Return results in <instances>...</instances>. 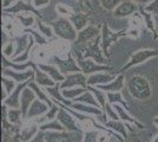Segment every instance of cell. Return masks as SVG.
Returning <instances> with one entry per match:
<instances>
[{
  "label": "cell",
  "instance_id": "obj_1",
  "mask_svg": "<svg viewBox=\"0 0 158 142\" xmlns=\"http://www.w3.org/2000/svg\"><path fill=\"white\" fill-rule=\"evenodd\" d=\"M127 89L130 94L139 101H145L150 98L152 95L151 87L149 81L139 75H135L127 82Z\"/></svg>",
  "mask_w": 158,
  "mask_h": 142
},
{
  "label": "cell",
  "instance_id": "obj_2",
  "mask_svg": "<svg viewBox=\"0 0 158 142\" xmlns=\"http://www.w3.org/2000/svg\"><path fill=\"white\" fill-rule=\"evenodd\" d=\"M81 50V54H77V58L85 59V58H91L98 64H105L106 65V58L104 57V51L102 49V34L97 37L96 39L86 43L85 46Z\"/></svg>",
  "mask_w": 158,
  "mask_h": 142
},
{
  "label": "cell",
  "instance_id": "obj_3",
  "mask_svg": "<svg viewBox=\"0 0 158 142\" xmlns=\"http://www.w3.org/2000/svg\"><path fill=\"white\" fill-rule=\"evenodd\" d=\"M52 26L54 34L58 36L59 38H63L69 41H76L78 37V31L74 28L73 24L70 21V19L66 18H59L57 20L52 21L50 24Z\"/></svg>",
  "mask_w": 158,
  "mask_h": 142
},
{
  "label": "cell",
  "instance_id": "obj_4",
  "mask_svg": "<svg viewBox=\"0 0 158 142\" xmlns=\"http://www.w3.org/2000/svg\"><path fill=\"white\" fill-rule=\"evenodd\" d=\"M127 36H136L137 37V31H131V32H126L125 30L120 31V32H112L109 28V26L104 24L102 27V49L104 51V54L106 57H109V47L111 46L113 43L118 41L122 37H127Z\"/></svg>",
  "mask_w": 158,
  "mask_h": 142
},
{
  "label": "cell",
  "instance_id": "obj_5",
  "mask_svg": "<svg viewBox=\"0 0 158 142\" xmlns=\"http://www.w3.org/2000/svg\"><path fill=\"white\" fill-rule=\"evenodd\" d=\"M46 142H83L81 131H45Z\"/></svg>",
  "mask_w": 158,
  "mask_h": 142
},
{
  "label": "cell",
  "instance_id": "obj_6",
  "mask_svg": "<svg viewBox=\"0 0 158 142\" xmlns=\"http://www.w3.org/2000/svg\"><path fill=\"white\" fill-rule=\"evenodd\" d=\"M158 56V50H151V49H145V50H139L137 52L131 56L130 61L126 63L123 68L119 70V74H123L124 71L129 70V69L133 68L136 65H139L144 62L149 61L150 58H153V57H157Z\"/></svg>",
  "mask_w": 158,
  "mask_h": 142
},
{
  "label": "cell",
  "instance_id": "obj_7",
  "mask_svg": "<svg viewBox=\"0 0 158 142\" xmlns=\"http://www.w3.org/2000/svg\"><path fill=\"white\" fill-rule=\"evenodd\" d=\"M77 63H78L80 71L87 77L90 75L97 74V72H103V71H110L111 68L107 67L105 64H98L96 62L91 59V58H85V59H80L77 58Z\"/></svg>",
  "mask_w": 158,
  "mask_h": 142
},
{
  "label": "cell",
  "instance_id": "obj_8",
  "mask_svg": "<svg viewBox=\"0 0 158 142\" xmlns=\"http://www.w3.org/2000/svg\"><path fill=\"white\" fill-rule=\"evenodd\" d=\"M53 62L61 71V74L65 75V76L70 74H74V72H81L78 63H77V59H74L71 54H67L66 59H61L59 57H53Z\"/></svg>",
  "mask_w": 158,
  "mask_h": 142
},
{
  "label": "cell",
  "instance_id": "obj_9",
  "mask_svg": "<svg viewBox=\"0 0 158 142\" xmlns=\"http://www.w3.org/2000/svg\"><path fill=\"white\" fill-rule=\"evenodd\" d=\"M81 87L87 88V76L83 72H74L65 77V80L60 83V89H72Z\"/></svg>",
  "mask_w": 158,
  "mask_h": 142
},
{
  "label": "cell",
  "instance_id": "obj_10",
  "mask_svg": "<svg viewBox=\"0 0 158 142\" xmlns=\"http://www.w3.org/2000/svg\"><path fill=\"white\" fill-rule=\"evenodd\" d=\"M28 83H30V81L18 83L15 89L12 91V94L10 95L5 101L2 102V104L7 105L10 109H20V98H21V94H23L24 89L26 88V87H28Z\"/></svg>",
  "mask_w": 158,
  "mask_h": 142
},
{
  "label": "cell",
  "instance_id": "obj_11",
  "mask_svg": "<svg viewBox=\"0 0 158 142\" xmlns=\"http://www.w3.org/2000/svg\"><path fill=\"white\" fill-rule=\"evenodd\" d=\"M2 11H4V13H14V14H18L21 11L23 12H31V13L35 14L37 17L41 18V14H40V12H38L35 10L34 5H31L30 1L26 2L24 0H18L14 5H12L11 7H7V8H4Z\"/></svg>",
  "mask_w": 158,
  "mask_h": 142
},
{
  "label": "cell",
  "instance_id": "obj_12",
  "mask_svg": "<svg viewBox=\"0 0 158 142\" xmlns=\"http://www.w3.org/2000/svg\"><path fill=\"white\" fill-rule=\"evenodd\" d=\"M73 117H74V116H73L70 111H67L65 108L60 107L57 118H58L60 123L64 126V128H65L66 130H69V131H81V130L79 129V126L76 123Z\"/></svg>",
  "mask_w": 158,
  "mask_h": 142
},
{
  "label": "cell",
  "instance_id": "obj_13",
  "mask_svg": "<svg viewBox=\"0 0 158 142\" xmlns=\"http://www.w3.org/2000/svg\"><path fill=\"white\" fill-rule=\"evenodd\" d=\"M2 76L10 77L17 83H23V82L31 81L32 78H34V70L32 68V70L30 69V70H26V71H15L13 69L5 68L2 70Z\"/></svg>",
  "mask_w": 158,
  "mask_h": 142
},
{
  "label": "cell",
  "instance_id": "obj_14",
  "mask_svg": "<svg viewBox=\"0 0 158 142\" xmlns=\"http://www.w3.org/2000/svg\"><path fill=\"white\" fill-rule=\"evenodd\" d=\"M102 33V31H99L98 27L93 26V25H90V26H86L84 30L79 31L78 32V37H77V41L76 43L78 45H83V44H86L89 41L96 39L97 37H99Z\"/></svg>",
  "mask_w": 158,
  "mask_h": 142
},
{
  "label": "cell",
  "instance_id": "obj_15",
  "mask_svg": "<svg viewBox=\"0 0 158 142\" xmlns=\"http://www.w3.org/2000/svg\"><path fill=\"white\" fill-rule=\"evenodd\" d=\"M137 10H138V7L135 1L125 0V1H122L117 6V8L113 11V15L117 18H125V17H129L132 13H135Z\"/></svg>",
  "mask_w": 158,
  "mask_h": 142
},
{
  "label": "cell",
  "instance_id": "obj_16",
  "mask_svg": "<svg viewBox=\"0 0 158 142\" xmlns=\"http://www.w3.org/2000/svg\"><path fill=\"white\" fill-rule=\"evenodd\" d=\"M34 100H37V95L34 94V91H33L32 89L26 87V88L24 89V91L21 94V98H20V110L23 113L24 118H26L27 111H28L30 107L32 105Z\"/></svg>",
  "mask_w": 158,
  "mask_h": 142
},
{
  "label": "cell",
  "instance_id": "obj_17",
  "mask_svg": "<svg viewBox=\"0 0 158 142\" xmlns=\"http://www.w3.org/2000/svg\"><path fill=\"white\" fill-rule=\"evenodd\" d=\"M116 78L114 75L107 74V72H97V74L90 75L87 77V85L89 87H98L103 84H107Z\"/></svg>",
  "mask_w": 158,
  "mask_h": 142
},
{
  "label": "cell",
  "instance_id": "obj_18",
  "mask_svg": "<svg viewBox=\"0 0 158 142\" xmlns=\"http://www.w3.org/2000/svg\"><path fill=\"white\" fill-rule=\"evenodd\" d=\"M124 75L123 74H119L114 80L107 84H103V85H98L97 88L100 89V90H104L106 93H119L122 89L124 88L125 83H124Z\"/></svg>",
  "mask_w": 158,
  "mask_h": 142
},
{
  "label": "cell",
  "instance_id": "obj_19",
  "mask_svg": "<svg viewBox=\"0 0 158 142\" xmlns=\"http://www.w3.org/2000/svg\"><path fill=\"white\" fill-rule=\"evenodd\" d=\"M48 104H46L45 102H43L41 100H34V102L32 103V105L30 107L28 111H27L26 118H32V117H35V116H40L46 114L48 111Z\"/></svg>",
  "mask_w": 158,
  "mask_h": 142
},
{
  "label": "cell",
  "instance_id": "obj_20",
  "mask_svg": "<svg viewBox=\"0 0 158 142\" xmlns=\"http://www.w3.org/2000/svg\"><path fill=\"white\" fill-rule=\"evenodd\" d=\"M33 70H34V81L39 84L40 87H44V88H48V87H54L57 83L53 81L52 78L44 71H41L38 65L34 64L33 67Z\"/></svg>",
  "mask_w": 158,
  "mask_h": 142
},
{
  "label": "cell",
  "instance_id": "obj_21",
  "mask_svg": "<svg viewBox=\"0 0 158 142\" xmlns=\"http://www.w3.org/2000/svg\"><path fill=\"white\" fill-rule=\"evenodd\" d=\"M45 91L52 97L53 100H56L57 104L63 103V104L66 105V107H71V104L73 103V102H71V101H67L65 97L63 96V94H61V89H60V83H57L54 87L45 88Z\"/></svg>",
  "mask_w": 158,
  "mask_h": 142
},
{
  "label": "cell",
  "instance_id": "obj_22",
  "mask_svg": "<svg viewBox=\"0 0 158 142\" xmlns=\"http://www.w3.org/2000/svg\"><path fill=\"white\" fill-rule=\"evenodd\" d=\"M38 68H39L41 71L46 72L56 83H61V82L65 80V77H66L65 75L61 74V71H60L58 68H56L54 65H50V64H38Z\"/></svg>",
  "mask_w": 158,
  "mask_h": 142
},
{
  "label": "cell",
  "instance_id": "obj_23",
  "mask_svg": "<svg viewBox=\"0 0 158 142\" xmlns=\"http://www.w3.org/2000/svg\"><path fill=\"white\" fill-rule=\"evenodd\" d=\"M71 108L76 111L83 113V114H91V115L100 116L103 114V109L90 104H84V103H78V102H73L71 104Z\"/></svg>",
  "mask_w": 158,
  "mask_h": 142
},
{
  "label": "cell",
  "instance_id": "obj_24",
  "mask_svg": "<svg viewBox=\"0 0 158 142\" xmlns=\"http://www.w3.org/2000/svg\"><path fill=\"white\" fill-rule=\"evenodd\" d=\"M28 88H31L34 91V94L37 95V98L38 100H41L43 102H45L46 104H48V107L51 108L53 105V102H52V100L47 96V93H45L43 89H41V87H40L39 84L37 83V82L34 81V78H32L31 81H30V83H28Z\"/></svg>",
  "mask_w": 158,
  "mask_h": 142
},
{
  "label": "cell",
  "instance_id": "obj_25",
  "mask_svg": "<svg viewBox=\"0 0 158 142\" xmlns=\"http://www.w3.org/2000/svg\"><path fill=\"white\" fill-rule=\"evenodd\" d=\"M2 67L5 68L13 69L15 71H26L28 68H33L34 63L33 62H27V63H17V62H10L7 59V57L2 56Z\"/></svg>",
  "mask_w": 158,
  "mask_h": 142
},
{
  "label": "cell",
  "instance_id": "obj_26",
  "mask_svg": "<svg viewBox=\"0 0 158 142\" xmlns=\"http://www.w3.org/2000/svg\"><path fill=\"white\" fill-rule=\"evenodd\" d=\"M113 109L117 111V114H118L119 118L122 120V121L124 122H129V123H132V124H135V126H137L139 129H143L144 128V126L142 124V123H139L136 118H133L132 116H130L127 113H126V110H124L123 108V105L122 104H113Z\"/></svg>",
  "mask_w": 158,
  "mask_h": 142
},
{
  "label": "cell",
  "instance_id": "obj_27",
  "mask_svg": "<svg viewBox=\"0 0 158 142\" xmlns=\"http://www.w3.org/2000/svg\"><path fill=\"white\" fill-rule=\"evenodd\" d=\"M70 21L73 24L74 28L77 31H81L87 26V23H89V17L85 13H73L70 18Z\"/></svg>",
  "mask_w": 158,
  "mask_h": 142
},
{
  "label": "cell",
  "instance_id": "obj_28",
  "mask_svg": "<svg viewBox=\"0 0 158 142\" xmlns=\"http://www.w3.org/2000/svg\"><path fill=\"white\" fill-rule=\"evenodd\" d=\"M39 127H37L35 124H32V126H27V127H24V128L20 129L19 135H20V140L23 142H28L30 140H32L34 136L39 133Z\"/></svg>",
  "mask_w": 158,
  "mask_h": 142
},
{
  "label": "cell",
  "instance_id": "obj_29",
  "mask_svg": "<svg viewBox=\"0 0 158 142\" xmlns=\"http://www.w3.org/2000/svg\"><path fill=\"white\" fill-rule=\"evenodd\" d=\"M27 39H28V34L27 33L23 34V36H19V37L15 38L17 47H15V52H14L13 58L18 57V56H20V54H24V52L26 51V49L28 47V44H30V41H27Z\"/></svg>",
  "mask_w": 158,
  "mask_h": 142
},
{
  "label": "cell",
  "instance_id": "obj_30",
  "mask_svg": "<svg viewBox=\"0 0 158 142\" xmlns=\"http://www.w3.org/2000/svg\"><path fill=\"white\" fill-rule=\"evenodd\" d=\"M39 129L41 131H64V130H66L58 118L52 120V121H47L46 123L40 124Z\"/></svg>",
  "mask_w": 158,
  "mask_h": 142
},
{
  "label": "cell",
  "instance_id": "obj_31",
  "mask_svg": "<svg viewBox=\"0 0 158 142\" xmlns=\"http://www.w3.org/2000/svg\"><path fill=\"white\" fill-rule=\"evenodd\" d=\"M73 102L84 103V104H90V105H94V107H99V108H100L98 101L96 100L94 95H93L90 90H87V91H85L84 94H81L80 96H78V97H77Z\"/></svg>",
  "mask_w": 158,
  "mask_h": 142
},
{
  "label": "cell",
  "instance_id": "obj_32",
  "mask_svg": "<svg viewBox=\"0 0 158 142\" xmlns=\"http://www.w3.org/2000/svg\"><path fill=\"white\" fill-rule=\"evenodd\" d=\"M85 91H87V88H81V87H77V88L72 89H61V94L65 97L66 100H71L74 101L78 96H80L81 94H84Z\"/></svg>",
  "mask_w": 158,
  "mask_h": 142
},
{
  "label": "cell",
  "instance_id": "obj_33",
  "mask_svg": "<svg viewBox=\"0 0 158 142\" xmlns=\"http://www.w3.org/2000/svg\"><path fill=\"white\" fill-rule=\"evenodd\" d=\"M105 124H106V127H109V128H111L112 130H116L117 133H119L123 137H125V139L127 137V130H126L125 126H124L122 122L116 121V120H111V121L106 122Z\"/></svg>",
  "mask_w": 158,
  "mask_h": 142
},
{
  "label": "cell",
  "instance_id": "obj_34",
  "mask_svg": "<svg viewBox=\"0 0 158 142\" xmlns=\"http://www.w3.org/2000/svg\"><path fill=\"white\" fill-rule=\"evenodd\" d=\"M8 121L14 126H19L21 123V120L24 118L23 113L20 109H8V116H7Z\"/></svg>",
  "mask_w": 158,
  "mask_h": 142
},
{
  "label": "cell",
  "instance_id": "obj_35",
  "mask_svg": "<svg viewBox=\"0 0 158 142\" xmlns=\"http://www.w3.org/2000/svg\"><path fill=\"white\" fill-rule=\"evenodd\" d=\"M87 90H90V91L94 95V97H96V100L98 101L100 108L104 110L106 105V95L104 94L100 89L98 90V89H94V88H92V87H89V85H87Z\"/></svg>",
  "mask_w": 158,
  "mask_h": 142
},
{
  "label": "cell",
  "instance_id": "obj_36",
  "mask_svg": "<svg viewBox=\"0 0 158 142\" xmlns=\"http://www.w3.org/2000/svg\"><path fill=\"white\" fill-rule=\"evenodd\" d=\"M106 97H107V101L110 104H122L123 107L126 108V102L123 100V96L119 93H106Z\"/></svg>",
  "mask_w": 158,
  "mask_h": 142
},
{
  "label": "cell",
  "instance_id": "obj_37",
  "mask_svg": "<svg viewBox=\"0 0 158 142\" xmlns=\"http://www.w3.org/2000/svg\"><path fill=\"white\" fill-rule=\"evenodd\" d=\"M1 83H2V87L6 89L7 94H8V96L12 94V91H13L14 89H15V87H17V82L13 81L12 78H10V77H6V76H2L1 77Z\"/></svg>",
  "mask_w": 158,
  "mask_h": 142
},
{
  "label": "cell",
  "instance_id": "obj_38",
  "mask_svg": "<svg viewBox=\"0 0 158 142\" xmlns=\"http://www.w3.org/2000/svg\"><path fill=\"white\" fill-rule=\"evenodd\" d=\"M38 27H39L40 30V33H43L44 37H46V38H52L53 36H54V31H53V28L51 25H45L44 23H41V21H38Z\"/></svg>",
  "mask_w": 158,
  "mask_h": 142
},
{
  "label": "cell",
  "instance_id": "obj_39",
  "mask_svg": "<svg viewBox=\"0 0 158 142\" xmlns=\"http://www.w3.org/2000/svg\"><path fill=\"white\" fill-rule=\"evenodd\" d=\"M33 44H34V39L31 37L30 44H28V47L26 49V51H25L23 54H20V56H18V57L13 58V62H17V63H24V62L28 61V54H30V51H31V49H32Z\"/></svg>",
  "mask_w": 158,
  "mask_h": 142
},
{
  "label": "cell",
  "instance_id": "obj_40",
  "mask_svg": "<svg viewBox=\"0 0 158 142\" xmlns=\"http://www.w3.org/2000/svg\"><path fill=\"white\" fill-rule=\"evenodd\" d=\"M59 109H60V107L53 104L52 107L48 109V111L45 114V117H44L43 120H44V121H52V120H56L57 116H58V113H59Z\"/></svg>",
  "mask_w": 158,
  "mask_h": 142
},
{
  "label": "cell",
  "instance_id": "obj_41",
  "mask_svg": "<svg viewBox=\"0 0 158 142\" xmlns=\"http://www.w3.org/2000/svg\"><path fill=\"white\" fill-rule=\"evenodd\" d=\"M123 0H100L102 6L107 11H114Z\"/></svg>",
  "mask_w": 158,
  "mask_h": 142
},
{
  "label": "cell",
  "instance_id": "obj_42",
  "mask_svg": "<svg viewBox=\"0 0 158 142\" xmlns=\"http://www.w3.org/2000/svg\"><path fill=\"white\" fill-rule=\"evenodd\" d=\"M24 32H25V33L31 34V37H33V39L35 41V43L41 44V45H45V44H47L46 39H45V38H44L41 34L38 33V32H35V31H33V30H31V28H24Z\"/></svg>",
  "mask_w": 158,
  "mask_h": 142
},
{
  "label": "cell",
  "instance_id": "obj_43",
  "mask_svg": "<svg viewBox=\"0 0 158 142\" xmlns=\"http://www.w3.org/2000/svg\"><path fill=\"white\" fill-rule=\"evenodd\" d=\"M17 18L20 20V23L24 25L25 28H28V27H31L33 25V23H34V17L33 15H19V14H17Z\"/></svg>",
  "mask_w": 158,
  "mask_h": 142
},
{
  "label": "cell",
  "instance_id": "obj_44",
  "mask_svg": "<svg viewBox=\"0 0 158 142\" xmlns=\"http://www.w3.org/2000/svg\"><path fill=\"white\" fill-rule=\"evenodd\" d=\"M104 113H105L106 116H107L109 118H111V120H116V121L119 120V116H118V114H117V111H116L114 109L111 108V104H110V103H106Z\"/></svg>",
  "mask_w": 158,
  "mask_h": 142
},
{
  "label": "cell",
  "instance_id": "obj_45",
  "mask_svg": "<svg viewBox=\"0 0 158 142\" xmlns=\"http://www.w3.org/2000/svg\"><path fill=\"white\" fill-rule=\"evenodd\" d=\"M140 12H142L145 21H146V26H148V28H149V30H151L152 32H155V33H156V30H155V26H153V21H152L151 14L149 13V12H146V11H144L143 8L140 10Z\"/></svg>",
  "mask_w": 158,
  "mask_h": 142
},
{
  "label": "cell",
  "instance_id": "obj_46",
  "mask_svg": "<svg viewBox=\"0 0 158 142\" xmlns=\"http://www.w3.org/2000/svg\"><path fill=\"white\" fill-rule=\"evenodd\" d=\"M14 52H15V50H14V43H7L6 45H4V47H2V54L7 58L8 57H12L13 58Z\"/></svg>",
  "mask_w": 158,
  "mask_h": 142
},
{
  "label": "cell",
  "instance_id": "obj_47",
  "mask_svg": "<svg viewBox=\"0 0 158 142\" xmlns=\"http://www.w3.org/2000/svg\"><path fill=\"white\" fill-rule=\"evenodd\" d=\"M97 141H98V131H94V130L86 131L85 135H84V139H83V142H97Z\"/></svg>",
  "mask_w": 158,
  "mask_h": 142
},
{
  "label": "cell",
  "instance_id": "obj_48",
  "mask_svg": "<svg viewBox=\"0 0 158 142\" xmlns=\"http://www.w3.org/2000/svg\"><path fill=\"white\" fill-rule=\"evenodd\" d=\"M143 10L146 11V12H149V13L158 14V0H153L151 4H149V5L143 7Z\"/></svg>",
  "mask_w": 158,
  "mask_h": 142
},
{
  "label": "cell",
  "instance_id": "obj_49",
  "mask_svg": "<svg viewBox=\"0 0 158 142\" xmlns=\"http://www.w3.org/2000/svg\"><path fill=\"white\" fill-rule=\"evenodd\" d=\"M28 142H46V139H45V131L39 130V133L34 136L32 140H30Z\"/></svg>",
  "mask_w": 158,
  "mask_h": 142
},
{
  "label": "cell",
  "instance_id": "obj_50",
  "mask_svg": "<svg viewBox=\"0 0 158 142\" xmlns=\"http://www.w3.org/2000/svg\"><path fill=\"white\" fill-rule=\"evenodd\" d=\"M32 2L35 7H41V6L47 5V4L50 2V0H33Z\"/></svg>",
  "mask_w": 158,
  "mask_h": 142
},
{
  "label": "cell",
  "instance_id": "obj_51",
  "mask_svg": "<svg viewBox=\"0 0 158 142\" xmlns=\"http://www.w3.org/2000/svg\"><path fill=\"white\" fill-rule=\"evenodd\" d=\"M18 0H2V8H7L12 2H17ZM27 1H33V0H27Z\"/></svg>",
  "mask_w": 158,
  "mask_h": 142
},
{
  "label": "cell",
  "instance_id": "obj_52",
  "mask_svg": "<svg viewBox=\"0 0 158 142\" xmlns=\"http://www.w3.org/2000/svg\"><path fill=\"white\" fill-rule=\"evenodd\" d=\"M19 131H20V130H19ZM19 131H17V133H15V134H14V135L12 136V137H11V139H10L7 142H23L21 140H20Z\"/></svg>",
  "mask_w": 158,
  "mask_h": 142
},
{
  "label": "cell",
  "instance_id": "obj_53",
  "mask_svg": "<svg viewBox=\"0 0 158 142\" xmlns=\"http://www.w3.org/2000/svg\"><path fill=\"white\" fill-rule=\"evenodd\" d=\"M132 1H135L136 4H139V5H149L153 0H132Z\"/></svg>",
  "mask_w": 158,
  "mask_h": 142
},
{
  "label": "cell",
  "instance_id": "obj_54",
  "mask_svg": "<svg viewBox=\"0 0 158 142\" xmlns=\"http://www.w3.org/2000/svg\"><path fill=\"white\" fill-rule=\"evenodd\" d=\"M153 123H155V124H156V126L158 127V116H156V117L153 118Z\"/></svg>",
  "mask_w": 158,
  "mask_h": 142
},
{
  "label": "cell",
  "instance_id": "obj_55",
  "mask_svg": "<svg viewBox=\"0 0 158 142\" xmlns=\"http://www.w3.org/2000/svg\"><path fill=\"white\" fill-rule=\"evenodd\" d=\"M131 142H142V141H140V140H139L138 137H135V139H133V140H132Z\"/></svg>",
  "mask_w": 158,
  "mask_h": 142
},
{
  "label": "cell",
  "instance_id": "obj_56",
  "mask_svg": "<svg viewBox=\"0 0 158 142\" xmlns=\"http://www.w3.org/2000/svg\"><path fill=\"white\" fill-rule=\"evenodd\" d=\"M152 142H158V134L156 135V137L153 139V141H152Z\"/></svg>",
  "mask_w": 158,
  "mask_h": 142
},
{
  "label": "cell",
  "instance_id": "obj_57",
  "mask_svg": "<svg viewBox=\"0 0 158 142\" xmlns=\"http://www.w3.org/2000/svg\"><path fill=\"white\" fill-rule=\"evenodd\" d=\"M79 1H81V2H87V4H89L90 0H79Z\"/></svg>",
  "mask_w": 158,
  "mask_h": 142
},
{
  "label": "cell",
  "instance_id": "obj_58",
  "mask_svg": "<svg viewBox=\"0 0 158 142\" xmlns=\"http://www.w3.org/2000/svg\"><path fill=\"white\" fill-rule=\"evenodd\" d=\"M116 142H124V141H120V140H117Z\"/></svg>",
  "mask_w": 158,
  "mask_h": 142
}]
</instances>
